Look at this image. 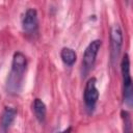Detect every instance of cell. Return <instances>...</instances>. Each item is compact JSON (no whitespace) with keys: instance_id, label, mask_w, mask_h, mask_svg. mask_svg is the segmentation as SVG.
<instances>
[{"instance_id":"7","label":"cell","mask_w":133,"mask_h":133,"mask_svg":"<svg viewBox=\"0 0 133 133\" xmlns=\"http://www.w3.org/2000/svg\"><path fill=\"white\" fill-rule=\"evenodd\" d=\"M16 115H17V110L15 108H12V107L4 108V111H3L2 117H1V128L3 129L4 132L10 127V125L15 121Z\"/></svg>"},{"instance_id":"3","label":"cell","mask_w":133,"mask_h":133,"mask_svg":"<svg viewBox=\"0 0 133 133\" xmlns=\"http://www.w3.org/2000/svg\"><path fill=\"white\" fill-rule=\"evenodd\" d=\"M101 46H102V41L95 39L86 47L84 54H83V59H82L83 75H86L91 70V68L94 66V63L96 61V57L98 55V52H99Z\"/></svg>"},{"instance_id":"8","label":"cell","mask_w":133,"mask_h":133,"mask_svg":"<svg viewBox=\"0 0 133 133\" xmlns=\"http://www.w3.org/2000/svg\"><path fill=\"white\" fill-rule=\"evenodd\" d=\"M32 108H33V112H34L35 117L38 119V122L43 123L46 118V113H47L45 103L41 99H35L34 102H33Z\"/></svg>"},{"instance_id":"4","label":"cell","mask_w":133,"mask_h":133,"mask_svg":"<svg viewBox=\"0 0 133 133\" xmlns=\"http://www.w3.org/2000/svg\"><path fill=\"white\" fill-rule=\"evenodd\" d=\"M96 78H90L85 84L84 88V103L87 109L92 110L99 99V90L97 88Z\"/></svg>"},{"instance_id":"6","label":"cell","mask_w":133,"mask_h":133,"mask_svg":"<svg viewBox=\"0 0 133 133\" xmlns=\"http://www.w3.org/2000/svg\"><path fill=\"white\" fill-rule=\"evenodd\" d=\"M22 26L26 33L33 34L36 32L38 27V20H37V12L33 8H29L26 10L23 20H22Z\"/></svg>"},{"instance_id":"9","label":"cell","mask_w":133,"mask_h":133,"mask_svg":"<svg viewBox=\"0 0 133 133\" xmlns=\"http://www.w3.org/2000/svg\"><path fill=\"white\" fill-rule=\"evenodd\" d=\"M60 57L62 59V61L66 64V65H73L76 61V58H77V55L75 53V51L71 48H63L60 52Z\"/></svg>"},{"instance_id":"5","label":"cell","mask_w":133,"mask_h":133,"mask_svg":"<svg viewBox=\"0 0 133 133\" xmlns=\"http://www.w3.org/2000/svg\"><path fill=\"white\" fill-rule=\"evenodd\" d=\"M110 45H111V59L115 60L121 52L123 45V32L118 24H115L111 28L110 32Z\"/></svg>"},{"instance_id":"1","label":"cell","mask_w":133,"mask_h":133,"mask_svg":"<svg viewBox=\"0 0 133 133\" xmlns=\"http://www.w3.org/2000/svg\"><path fill=\"white\" fill-rule=\"evenodd\" d=\"M27 68V59L21 52H16L12 57L11 70L7 78L6 88L10 94H18L21 90L22 82Z\"/></svg>"},{"instance_id":"10","label":"cell","mask_w":133,"mask_h":133,"mask_svg":"<svg viewBox=\"0 0 133 133\" xmlns=\"http://www.w3.org/2000/svg\"><path fill=\"white\" fill-rule=\"evenodd\" d=\"M71 128H68V129H65V130H63L62 132H60V133H71Z\"/></svg>"},{"instance_id":"2","label":"cell","mask_w":133,"mask_h":133,"mask_svg":"<svg viewBox=\"0 0 133 133\" xmlns=\"http://www.w3.org/2000/svg\"><path fill=\"white\" fill-rule=\"evenodd\" d=\"M122 77H123V90H124V101L128 106L132 104V79L130 75V59L128 54H125L122 63Z\"/></svg>"}]
</instances>
